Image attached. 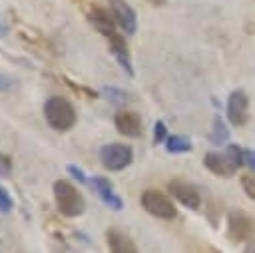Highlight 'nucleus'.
Returning <instances> with one entry per match:
<instances>
[{"mask_svg":"<svg viewBox=\"0 0 255 253\" xmlns=\"http://www.w3.org/2000/svg\"><path fill=\"white\" fill-rule=\"evenodd\" d=\"M54 201L64 217H80L86 211V199L80 189L68 179L54 181Z\"/></svg>","mask_w":255,"mask_h":253,"instance_id":"obj_1","label":"nucleus"},{"mask_svg":"<svg viewBox=\"0 0 255 253\" xmlns=\"http://www.w3.org/2000/svg\"><path fill=\"white\" fill-rule=\"evenodd\" d=\"M44 118L48 126L56 131H68L76 126V108L70 104V100L62 96H52L44 102Z\"/></svg>","mask_w":255,"mask_h":253,"instance_id":"obj_2","label":"nucleus"},{"mask_svg":"<svg viewBox=\"0 0 255 253\" xmlns=\"http://www.w3.org/2000/svg\"><path fill=\"white\" fill-rule=\"evenodd\" d=\"M139 201H141V207L157 219H173L177 215L173 201L159 189H145L141 193Z\"/></svg>","mask_w":255,"mask_h":253,"instance_id":"obj_3","label":"nucleus"},{"mask_svg":"<svg viewBox=\"0 0 255 253\" xmlns=\"http://www.w3.org/2000/svg\"><path fill=\"white\" fill-rule=\"evenodd\" d=\"M227 237L233 243L251 241L255 237V217L241 209H231L227 213Z\"/></svg>","mask_w":255,"mask_h":253,"instance_id":"obj_4","label":"nucleus"},{"mask_svg":"<svg viewBox=\"0 0 255 253\" xmlns=\"http://www.w3.org/2000/svg\"><path fill=\"white\" fill-rule=\"evenodd\" d=\"M133 159V149L126 143H106L100 149V163L110 171L126 169Z\"/></svg>","mask_w":255,"mask_h":253,"instance_id":"obj_5","label":"nucleus"},{"mask_svg":"<svg viewBox=\"0 0 255 253\" xmlns=\"http://www.w3.org/2000/svg\"><path fill=\"white\" fill-rule=\"evenodd\" d=\"M227 120L231 126L241 127L247 124L249 118V98L243 90H233L227 98Z\"/></svg>","mask_w":255,"mask_h":253,"instance_id":"obj_6","label":"nucleus"},{"mask_svg":"<svg viewBox=\"0 0 255 253\" xmlns=\"http://www.w3.org/2000/svg\"><path fill=\"white\" fill-rule=\"evenodd\" d=\"M110 4V12L114 22L126 32V34H133L137 30V16L135 10L126 2V0H108Z\"/></svg>","mask_w":255,"mask_h":253,"instance_id":"obj_7","label":"nucleus"},{"mask_svg":"<svg viewBox=\"0 0 255 253\" xmlns=\"http://www.w3.org/2000/svg\"><path fill=\"white\" fill-rule=\"evenodd\" d=\"M203 165H205L211 173H215V175H219V177H231V175H235L237 169H239L237 163L229 157L227 151H209V153H205Z\"/></svg>","mask_w":255,"mask_h":253,"instance_id":"obj_8","label":"nucleus"},{"mask_svg":"<svg viewBox=\"0 0 255 253\" xmlns=\"http://www.w3.org/2000/svg\"><path fill=\"white\" fill-rule=\"evenodd\" d=\"M167 189H169V193H171L181 205H185V207H189V209H199L201 197H199V191H197L195 185H191V183H187V181H183V179H171V181L167 183Z\"/></svg>","mask_w":255,"mask_h":253,"instance_id":"obj_9","label":"nucleus"},{"mask_svg":"<svg viewBox=\"0 0 255 253\" xmlns=\"http://www.w3.org/2000/svg\"><path fill=\"white\" fill-rule=\"evenodd\" d=\"M114 126L126 137H139L143 133L141 118L137 112H131V110H120L114 118Z\"/></svg>","mask_w":255,"mask_h":253,"instance_id":"obj_10","label":"nucleus"},{"mask_svg":"<svg viewBox=\"0 0 255 253\" xmlns=\"http://www.w3.org/2000/svg\"><path fill=\"white\" fill-rule=\"evenodd\" d=\"M86 16H88V22L102 34V36H112L116 34V22L112 18V12H108L106 8L98 6V4H92L88 10H86Z\"/></svg>","mask_w":255,"mask_h":253,"instance_id":"obj_11","label":"nucleus"},{"mask_svg":"<svg viewBox=\"0 0 255 253\" xmlns=\"http://www.w3.org/2000/svg\"><path fill=\"white\" fill-rule=\"evenodd\" d=\"M90 183H92L94 191L98 193V197H100L108 207H112V209H116V211H120V209L124 207V201H122V197L114 191V185H112L110 179H106V177H102V175H94Z\"/></svg>","mask_w":255,"mask_h":253,"instance_id":"obj_12","label":"nucleus"},{"mask_svg":"<svg viewBox=\"0 0 255 253\" xmlns=\"http://www.w3.org/2000/svg\"><path fill=\"white\" fill-rule=\"evenodd\" d=\"M108 48L110 52L114 54V58L118 60V64L126 70L128 76H133V66H131V56H129V50H128V44L124 40V36H120L118 32L108 36Z\"/></svg>","mask_w":255,"mask_h":253,"instance_id":"obj_13","label":"nucleus"},{"mask_svg":"<svg viewBox=\"0 0 255 253\" xmlns=\"http://www.w3.org/2000/svg\"><path fill=\"white\" fill-rule=\"evenodd\" d=\"M106 241H108L110 253H137L135 241L128 233H124V231H120L116 227L106 231Z\"/></svg>","mask_w":255,"mask_h":253,"instance_id":"obj_14","label":"nucleus"},{"mask_svg":"<svg viewBox=\"0 0 255 253\" xmlns=\"http://www.w3.org/2000/svg\"><path fill=\"white\" fill-rule=\"evenodd\" d=\"M165 149H167V153H187V151H191V139L185 135H179V133L167 135Z\"/></svg>","mask_w":255,"mask_h":253,"instance_id":"obj_15","label":"nucleus"},{"mask_svg":"<svg viewBox=\"0 0 255 253\" xmlns=\"http://www.w3.org/2000/svg\"><path fill=\"white\" fill-rule=\"evenodd\" d=\"M229 139V129L225 127V122L221 120V116L213 118V131L209 133V141L213 145H223Z\"/></svg>","mask_w":255,"mask_h":253,"instance_id":"obj_16","label":"nucleus"},{"mask_svg":"<svg viewBox=\"0 0 255 253\" xmlns=\"http://www.w3.org/2000/svg\"><path fill=\"white\" fill-rule=\"evenodd\" d=\"M102 92L106 94L108 100H112V102H116V104H124V102L128 100V94H126L124 90H120V88H114V86H104Z\"/></svg>","mask_w":255,"mask_h":253,"instance_id":"obj_17","label":"nucleus"},{"mask_svg":"<svg viewBox=\"0 0 255 253\" xmlns=\"http://www.w3.org/2000/svg\"><path fill=\"white\" fill-rule=\"evenodd\" d=\"M241 187L247 193V197L255 199V175L253 173H243L241 175Z\"/></svg>","mask_w":255,"mask_h":253,"instance_id":"obj_18","label":"nucleus"},{"mask_svg":"<svg viewBox=\"0 0 255 253\" xmlns=\"http://www.w3.org/2000/svg\"><path fill=\"white\" fill-rule=\"evenodd\" d=\"M167 139V127L161 120H157L153 124V143H165Z\"/></svg>","mask_w":255,"mask_h":253,"instance_id":"obj_19","label":"nucleus"},{"mask_svg":"<svg viewBox=\"0 0 255 253\" xmlns=\"http://www.w3.org/2000/svg\"><path fill=\"white\" fill-rule=\"evenodd\" d=\"M12 207H14L12 197H10L8 191L0 185V213H8V211H12Z\"/></svg>","mask_w":255,"mask_h":253,"instance_id":"obj_20","label":"nucleus"},{"mask_svg":"<svg viewBox=\"0 0 255 253\" xmlns=\"http://www.w3.org/2000/svg\"><path fill=\"white\" fill-rule=\"evenodd\" d=\"M10 173H12V159L10 155L0 151V177H10Z\"/></svg>","mask_w":255,"mask_h":253,"instance_id":"obj_21","label":"nucleus"},{"mask_svg":"<svg viewBox=\"0 0 255 253\" xmlns=\"http://www.w3.org/2000/svg\"><path fill=\"white\" fill-rule=\"evenodd\" d=\"M14 86H16V80L10 74L0 72V92H10Z\"/></svg>","mask_w":255,"mask_h":253,"instance_id":"obj_22","label":"nucleus"},{"mask_svg":"<svg viewBox=\"0 0 255 253\" xmlns=\"http://www.w3.org/2000/svg\"><path fill=\"white\" fill-rule=\"evenodd\" d=\"M68 173H72L80 183H86V181H88V177H86L84 169H82V167H78V165H74V163H70V165H68Z\"/></svg>","mask_w":255,"mask_h":253,"instance_id":"obj_23","label":"nucleus"},{"mask_svg":"<svg viewBox=\"0 0 255 253\" xmlns=\"http://www.w3.org/2000/svg\"><path fill=\"white\" fill-rule=\"evenodd\" d=\"M243 253H255V239H251V241H247V245H245V249H243Z\"/></svg>","mask_w":255,"mask_h":253,"instance_id":"obj_24","label":"nucleus"},{"mask_svg":"<svg viewBox=\"0 0 255 253\" xmlns=\"http://www.w3.org/2000/svg\"><path fill=\"white\" fill-rule=\"evenodd\" d=\"M6 32H8V28H6V24H4V22H2V18H0V36H4Z\"/></svg>","mask_w":255,"mask_h":253,"instance_id":"obj_25","label":"nucleus"},{"mask_svg":"<svg viewBox=\"0 0 255 253\" xmlns=\"http://www.w3.org/2000/svg\"><path fill=\"white\" fill-rule=\"evenodd\" d=\"M149 4H153V6H161V4H165V0H147Z\"/></svg>","mask_w":255,"mask_h":253,"instance_id":"obj_26","label":"nucleus"}]
</instances>
